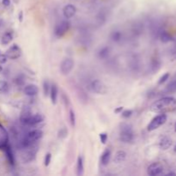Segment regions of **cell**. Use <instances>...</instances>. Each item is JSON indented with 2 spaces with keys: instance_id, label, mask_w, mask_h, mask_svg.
Instances as JSON below:
<instances>
[{
  "instance_id": "6da1fadb",
  "label": "cell",
  "mask_w": 176,
  "mask_h": 176,
  "mask_svg": "<svg viewBox=\"0 0 176 176\" xmlns=\"http://www.w3.org/2000/svg\"><path fill=\"white\" fill-rule=\"evenodd\" d=\"M150 111L157 114H166L176 109V100L173 97H163L150 106Z\"/></svg>"
},
{
  "instance_id": "7a4b0ae2",
  "label": "cell",
  "mask_w": 176,
  "mask_h": 176,
  "mask_svg": "<svg viewBox=\"0 0 176 176\" xmlns=\"http://www.w3.org/2000/svg\"><path fill=\"white\" fill-rule=\"evenodd\" d=\"M134 138L133 130L131 125L126 123L121 125L120 131V139L123 143H131Z\"/></svg>"
},
{
  "instance_id": "3957f363",
  "label": "cell",
  "mask_w": 176,
  "mask_h": 176,
  "mask_svg": "<svg viewBox=\"0 0 176 176\" xmlns=\"http://www.w3.org/2000/svg\"><path fill=\"white\" fill-rule=\"evenodd\" d=\"M22 150V160L23 163H30L35 158L36 153L38 151V145L34 144L26 148H23Z\"/></svg>"
},
{
  "instance_id": "277c9868",
  "label": "cell",
  "mask_w": 176,
  "mask_h": 176,
  "mask_svg": "<svg viewBox=\"0 0 176 176\" xmlns=\"http://www.w3.org/2000/svg\"><path fill=\"white\" fill-rule=\"evenodd\" d=\"M167 121V115L165 114H160L155 116V117L151 120L150 124L147 126V130L149 131H152L158 129V128L162 126L163 124H165Z\"/></svg>"
},
{
  "instance_id": "5b68a950",
  "label": "cell",
  "mask_w": 176,
  "mask_h": 176,
  "mask_svg": "<svg viewBox=\"0 0 176 176\" xmlns=\"http://www.w3.org/2000/svg\"><path fill=\"white\" fill-rule=\"evenodd\" d=\"M89 88L92 91L98 95H105L108 92V88L104 83L99 79H95L90 83Z\"/></svg>"
},
{
  "instance_id": "8992f818",
  "label": "cell",
  "mask_w": 176,
  "mask_h": 176,
  "mask_svg": "<svg viewBox=\"0 0 176 176\" xmlns=\"http://www.w3.org/2000/svg\"><path fill=\"white\" fill-rule=\"evenodd\" d=\"M70 27H71V24L67 20L61 21L60 23L56 25L55 29H54L55 35L58 36V37H62L63 35H65V34L68 32V30L70 29Z\"/></svg>"
},
{
  "instance_id": "52a82bcc",
  "label": "cell",
  "mask_w": 176,
  "mask_h": 176,
  "mask_svg": "<svg viewBox=\"0 0 176 176\" xmlns=\"http://www.w3.org/2000/svg\"><path fill=\"white\" fill-rule=\"evenodd\" d=\"M74 67V61L71 58H66L60 64V72L63 75H68Z\"/></svg>"
},
{
  "instance_id": "ba28073f",
  "label": "cell",
  "mask_w": 176,
  "mask_h": 176,
  "mask_svg": "<svg viewBox=\"0 0 176 176\" xmlns=\"http://www.w3.org/2000/svg\"><path fill=\"white\" fill-rule=\"evenodd\" d=\"M5 54L8 57V59H19L22 55V49L20 48L19 46H17L16 44H14L7 50Z\"/></svg>"
},
{
  "instance_id": "9c48e42d",
  "label": "cell",
  "mask_w": 176,
  "mask_h": 176,
  "mask_svg": "<svg viewBox=\"0 0 176 176\" xmlns=\"http://www.w3.org/2000/svg\"><path fill=\"white\" fill-rule=\"evenodd\" d=\"M163 171V167L159 163H154L150 164L147 168V173L150 176H156L161 174Z\"/></svg>"
},
{
  "instance_id": "30bf717a",
  "label": "cell",
  "mask_w": 176,
  "mask_h": 176,
  "mask_svg": "<svg viewBox=\"0 0 176 176\" xmlns=\"http://www.w3.org/2000/svg\"><path fill=\"white\" fill-rule=\"evenodd\" d=\"M43 120H44V117H43L42 114H32L28 119V120L26 121V123L24 124V125H26V126H35L37 125H39L40 123H41Z\"/></svg>"
},
{
  "instance_id": "8fae6325",
  "label": "cell",
  "mask_w": 176,
  "mask_h": 176,
  "mask_svg": "<svg viewBox=\"0 0 176 176\" xmlns=\"http://www.w3.org/2000/svg\"><path fill=\"white\" fill-rule=\"evenodd\" d=\"M9 144V134L5 128L0 124V150H3Z\"/></svg>"
},
{
  "instance_id": "7c38bea8",
  "label": "cell",
  "mask_w": 176,
  "mask_h": 176,
  "mask_svg": "<svg viewBox=\"0 0 176 176\" xmlns=\"http://www.w3.org/2000/svg\"><path fill=\"white\" fill-rule=\"evenodd\" d=\"M77 9L73 4H66L63 8V15L66 19H71L76 15Z\"/></svg>"
},
{
  "instance_id": "4fadbf2b",
  "label": "cell",
  "mask_w": 176,
  "mask_h": 176,
  "mask_svg": "<svg viewBox=\"0 0 176 176\" xmlns=\"http://www.w3.org/2000/svg\"><path fill=\"white\" fill-rule=\"evenodd\" d=\"M23 92L28 96H35L38 94L39 88L35 84H28L23 88Z\"/></svg>"
},
{
  "instance_id": "5bb4252c",
  "label": "cell",
  "mask_w": 176,
  "mask_h": 176,
  "mask_svg": "<svg viewBox=\"0 0 176 176\" xmlns=\"http://www.w3.org/2000/svg\"><path fill=\"white\" fill-rule=\"evenodd\" d=\"M49 95H50V97H51V101H52V104H56L57 100H58V95H59V88H58V85L56 83H52L51 85Z\"/></svg>"
},
{
  "instance_id": "9a60e30c",
  "label": "cell",
  "mask_w": 176,
  "mask_h": 176,
  "mask_svg": "<svg viewBox=\"0 0 176 176\" xmlns=\"http://www.w3.org/2000/svg\"><path fill=\"white\" fill-rule=\"evenodd\" d=\"M111 160V150L109 149H106L102 153L101 157V163L103 166H107Z\"/></svg>"
},
{
  "instance_id": "2e32d148",
  "label": "cell",
  "mask_w": 176,
  "mask_h": 176,
  "mask_svg": "<svg viewBox=\"0 0 176 176\" xmlns=\"http://www.w3.org/2000/svg\"><path fill=\"white\" fill-rule=\"evenodd\" d=\"M171 145H172V139L168 137H163L160 140V143H159V147H160L161 150H163L169 149Z\"/></svg>"
},
{
  "instance_id": "e0dca14e",
  "label": "cell",
  "mask_w": 176,
  "mask_h": 176,
  "mask_svg": "<svg viewBox=\"0 0 176 176\" xmlns=\"http://www.w3.org/2000/svg\"><path fill=\"white\" fill-rule=\"evenodd\" d=\"M3 150L5 151L7 159L9 161V163H10L11 165H15V157H14L13 150L11 149V147L10 146V144H8Z\"/></svg>"
},
{
  "instance_id": "ac0fdd59",
  "label": "cell",
  "mask_w": 176,
  "mask_h": 176,
  "mask_svg": "<svg viewBox=\"0 0 176 176\" xmlns=\"http://www.w3.org/2000/svg\"><path fill=\"white\" fill-rule=\"evenodd\" d=\"M126 158V153L124 150H119L115 153L114 156V162L115 163H121L122 162H124Z\"/></svg>"
},
{
  "instance_id": "d6986e66",
  "label": "cell",
  "mask_w": 176,
  "mask_h": 176,
  "mask_svg": "<svg viewBox=\"0 0 176 176\" xmlns=\"http://www.w3.org/2000/svg\"><path fill=\"white\" fill-rule=\"evenodd\" d=\"M84 173V165H83V160L81 157H78L77 161V174L81 176Z\"/></svg>"
},
{
  "instance_id": "ffe728a7",
  "label": "cell",
  "mask_w": 176,
  "mask_h": 176,
  "mask_svg": "<svg viewBox=\"0 0 176 176\" xmlns=\"http://www.w3.org/2000/svg\"><path fill=\"white\" fill-rule=\"evenodd\" d=\"M13 40V35L11 32H6L1 38V43L3 45H8L10 44Z\"/></svg>"
},
{
  "instance_id": "44dd1931",
  "label": "cell",
  "mask_w": 176,
  "mask_h": 176,
  "mask_svg": "<svg viewBox=\"0 0 176 176\" xmlns=\"http://www.w3.org/2000/svg\"><path fill=\"white\" fill-rule=\"evenodd\" d=\"M108 55H109V48L108 47H103L98 52V56L100 59H106V58H108Z\"/></svg>"
},
{
  "instance_id": "7402d4cb",
  "label": "cell",
  "mask_w": 176,
  "mask_h": 176,
  "mask_svg": "<svg viewBox=\"0 0 176 176\" xmlns=\"http://www.w3.org/2000/svg\"><path fill=\"white\" fill-rule=\"evenodd\" d=\"M9 90V84L6 81H0V93H6Z\"/></svg>"
},
{
  "instance_id": "603a6c76",
  "label": "cell",
  "mask_w": 176,
  "mask_h": 176,
  "mask_svg": "<svg viewBox=\"0 0 176 176\" xmlns=\"http://www.w3.org/2000/svg\"><path fill=\"white\" fill-rule=\"evenodd\" d=\"M50 88H51V85L49 83V82L47 80H45V81L43 82V92H44V95H49Z\"/></svg>"
},
{
  "instance_id": "cb8c5ba5",
  "label": "cell",
  "mask_w": 176,
  "mask_h": 176,
  "mask_svg": "<svg viewBox=\"0 0 176 176\" xmlns=\"http://www.w3.org/2000/svg\"><path fill=\"white\" fill-rule=\"evenodd\" d=\"M111 38L114 41H120L122 38V34L120 31H114L111 35Z\"/></svg>"
},
{
  "instance_id": "d4e9b609",
  "label": "cell",
  "mask_w": 176,
  "mask_h": 176,
  "mask_svg": "<svg viewBox=\"0 0 176 176\" xmlns=\"http://www.w3.org/2000/svg\"><path fill=\"white\" fill-rule=\"evenodd\" d=\"M166 90L168 92H170V93L176 92V80L175 81H173L172 83H170L168 85Z\"/></svg>"
},
{
  "instance_id": "484cf974",
  "label": "cell",
  "mask_w": 176,
  "mask_h": 176,
  "mask_svg": "<svg viewBox=\"0 0 176 176\" xmlns=\"http://www.w3.org/2000/svg\"><path fill=\"white\" fill-rule=\"evenodd\" d=\"M59 138H65V137H67V135H68V131L65 127H63L61 128L60 130L59 131Z\"/></svg>"
},
{
  "instance_id": "4316f807",
  "label": "cell",
  "mask_w": 176,
  "mask_h": 176,
  "mask_svg": "<svg viewBox=\"0 0 176 176\" xmlns=\"http://www.w3.org/2000/svg\"><path fill=\"white\" fill-rule=\"evenodd\" d=\"M121 115H122V117L125 118V119H128V118H130L132 114H133V111L132 110H131V109H126V110H124L123 109V111L120 113Z\"/></svg>"
},
{
  "instance_id": "83f0119b",
  "label": "cell",
  "mask_w": 176,
  "mask_h": 176,
  "mask_svg": "<svg viewBox=\"0 0 176 176\" xmlns=\"http://www.w3.org/2000/svg\"><path fill=\"white\" fill-rule=\"evenodd\" d=\"M70 122H71V125L72 126H75L76 125V115H75V112L73 110H70Z\"/></svg>"
},
{
  "instance_id": "f1b7e54d",
  "label": "cell",
  "mask_w": 176,
  "mask_h": 176,
  "mask_svg": "<svg viewBox=\"0 0 176 176\" xmlns=\"http://www.w3.org/2000/svg\"><path fill=\"white\" fill-rule=\"evenodd\" d=\"M161 40H162V41H163V42H168V41H169L170 40H171V36L169 35L168 33L163 32L161 35Z\"/></svg>"
},
{
  "instance_id": "f546056e",
  "label": "cell",
  "mask_w": 176,
  "mask_h": 176,
  "mask_svg": "<svg viewBox=\"0 0 176 176\" xmlns=\"http://www.w3.org/2000/svg\"><path fill=\"white\" fill-rule=\"evenodd\" d=\"M99 137H100V140H101V144H105L106 143H107L108 136V134L106 133V132H101V133L99 135Z\"/></svg>"
},
{
  "instance_id": "4dcf8cb0",
  "label": "cell",
  "mask_w": 176,
  "mask_h": 176,
  "mask_svg": "<svg viewBox=\"0 0 176 176\" xmlns=\"http://www.w3.org/2000/svg\"><path fill=\"white\" fill-rule=\"evenodd\" d=\"M169 76H170L169 73H168V72L165 73V74H164L163 76H162V77H161V78L159 79V81H158V84H160V85L163 84V83H165V82L168 79Z\"/></svg>"
},
{
  "instance_id": "1f68e13d",
  "label": "cell",
  "mask_w": 176,
  "mask_h": 176,
  "mask_svg": "<svg viewBox=\"0 0 176 176\" xmlns=\"http://www.w3.org/2000/svg\"><path fill=\"white\" fill-rule=\"evenodd\" d=\"M51 160H52V155H51V153L46 154L45 159H44V165L46 167L49 166V164L51 163Z\"/></svg>"
},
{
  "instance_id": "d6a6232c",
  "label": "cell",
  "mask_w": 176,
  "mask_h": 176,
  "mask_svg": "<svg viewBox=\"0 0 176 176\" xmlns=\"http://www.w3.org/2000/svg\"><path fill=\"white\" fill-rule=\"evenodd\" d=\"M15 83L17 85H23L24 83V78L22 75L18 76L16 79H15Z\"/></svg>"
},
{
  "instance_id": "836d02e7",
  "label": "cell",
  "mask_w": 176,
  "mask_h": 176,
  "mask_svg": "<svg viewBox=\"0 0 176 176\" xmlns=\"http://www.w3.org/2000/svg\"><path fill=\"white\" fill-rule=\"evenodd\" d=\"M8 60L6 54H0V64H5Z\"/></svg>"
},
{
  "instance_id": "e575fe53",
  "label": "cell",
  "mask_w": 176,
  "mask_h": 176,
  "mask_svg": "<svg viewBox=\"0 0 176 176\" xmlns=\"http://www.w3.org/2000/svg\"><path fill=\"white\" fill-rule=\"evenodd\" d=\"M63 100H64V102H65V106H69V104H70V101H69V99L68 97L66 96L65 95H63Z\"/></svg>"
},
{
  "instance_id": "d590c367",
  "label": "cell",
  "mask_w": 176,
  "mask_h": 176,
  "mask_svg": "<svg viewBox=\"0 0 176 176\" xmlns=\"http://www.w3.org/2000/svg\"><path fill=\"white\" fill-rule=\"evenodd\" d=\"M2 3H3V6L8 7V6H10V0H3V1H2Z\"/></svg>"
},
{
  "instance_id": "8d00e7d4",
  "label": "cell",
  "mask_w": 176,
  "mask_h": 176,
  "mask_svg": "<svg viewBox=\"0 0 176 176\" xmlns=\"http://www.w3.org/2000/svg\"><path fill=\"white\" fill-rule=\"evenodd\" d=\"M123 109H124L123 107H119V108H117L114 110V113H115V114H120L121 112L123 111Z\"/></svg>"
},
{
  "instance_id": "74e56055",
  "label": "cell",
  "mask_w": 176,
  "mask_h": 176,
  "mask_svg": "<svg viewBox=\"0 0 176 176\" xmlns=\"http://www.w3.org/2000/svg\"><path fill=\"white\" fill-rule=\"evenodd\" d=\"M18 19L20 20V22L23 21V11H21L19 15H18Z\"/></svg>"
},
{
  "instance_id": "f35d334b",
  "label": "cell",
  "mask_w": 176,
  "mask_h": 176,
  "mask_svg": "<svg viewBox=\"0 0 176 176\" xmlns=\"http://www.w3.org/2000/svg\"><path fill=\"white\" fill-rule=\"evenodd\" d=\"M167 175H176V173H173V172H171V173H167Z\"/></svg>"
},
{
  "instance_id": "ab89813d",
  "label": "cell",
  "mask_w": 176,
  "mask_h": 176,
  "mask_svg": "<svg viewBox=\"0 0 176 176\" xmlns=\"http://www.w3.org/2000/svg\"><path fill=\"white\" fill-rule=\"evenodd\" d=\"M2 71H3V67H2V66L0 65V72H2Z\"/></svg>"
},
{
  "instance_id": "60d3db41",
  "label": "cell",
  "mask_w": 176,
  "mask_h": 176,
  "mask_svg": "<svg viewBox=\"0 0 176 176\" xmlns=\"http://www.w3.org/2000/svg\"><path fill=\"white\" fill-rule=\"evenodd\" d=\"M174 131H176V123H175V125H174Z\"/></svg>"
},
{
  "instance_id": "b9f144b4",
  "label": "cell",
  "mask_w": 176,
  "mask_h": 176,
  "mask_svg": "<svg viewBox=\"0 0 176 176\" xmlns=\"http://www.w3.org/2000/svg\"><path fill=\"white\" fill-rule=\"evenodd\" d=\"M173 150H174V151L176 152V144H175V146H174V149H173Z\"/></svg>"
}]
</instances>
